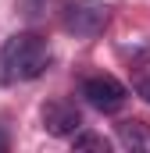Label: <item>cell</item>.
I'll use <instances>...</instances> for the list:
<instances>
[{"label": "cell", "mask_w": 150, "mask_h": 153, "mask_svg": "<svg viewBox=\"0 0 150 153\" xmlns=\"http://www.w3.org/2000/svg\"><path fill=\"white\" fill-rule=\"evenodd\" d=\"M50 64V43L36 32H14L0 46V82L39 78Z\"/></svg>", "instance_id": "obj_1"}, {"label": "cell", "mask_w": 150, "mask_h": 153, "mask_svg": "<svg viewBox=\"0 0 150 153\" xmlns=\"http://www.w3.org/2000/svg\"><path fill=\"white\" fill-rule=\"evenodd\" d=\"M61 25H64V32L75 36V39H97L107 25H111V7L100 4V0H75V4L64 7Z\"/></svg>", "instance_id": "obj_2"}, {"label": "cell", "mask_w": 150, "mask_h": 153, "mask_svg": "<svg viewBox=\"0 0 150 153\" xmlns=\"http://www.w3.org/2000/svg\"><path fill=\"white\" fill-rule=\"evenodd\" d=\"M82 96H86L89 107H97V111H104V114H114V111L125 107L129 89H125L114 75H89L82 82Z\"/></svg>", "instance_id": "obj_3"}, {"label": "cell", "mask_w": 150, "mask_h": 153, "mask_svg": "<svg viewBox=\"0 0 150 153\" xmlns=\"http://www.w3.org/2000/svg\"><path fill=\"white\" fill-rule=\"evenodd\" d=\"M39 121H43V128L50 135H75L79 125H82V114H79V107H75L72 100L54 96V100H46L39 107Z\"/></svg>", "instance_id": "obj_4"}, {"label": "cell", "mask_w": 150, "mask_h": 153, "mask_svg": "<svg viewBox=\"0 0 150 153\" xmlns=\"http://www.w3.org/2000/svg\"><path fill=\"white\" fill-rule=\"evenodd\" d=\"M118 143L125 150H143L150 153V125L140 117H129V121H118Z\"/></svg>", "instance_id": "obj_5"}, {"label": "cell", "mask_w": 150, "mask_h": 153, "mask_svg": "<svg viewBox=\"0 0 150 153\" xmlns=\"http://www.w3.org/2000/svg\"><path fill=\"white\" fill-rule=\"evenodd\" d=\"M72 146H75V150H100V153L111 150V143H107L104 135H97V132H75V135H72Z\"/></svg>", "instance_id": "obj_6"}, {"label": "cell", "mask_w": 150, "mask_h": 153, "mask_svg": "<svg viewBox=\"0 0 150 153\" xmlns=\"http://www.w3.org/2000/svg\"><path fill=\"white\" fill-rule=\"evenodd\" d=\"M22 7H25V14H29V18H36V14H43L46 0H22Z\"/></svg>", "instance_id": "obj_7"}, {"label": "cell", "mask_w": 150, "mask_h": 153, "mask_svg": "<svg viewBox=\"0 0 150 153\" xmlns=\"http://www.w3.org/2000/svg\"><path fill=\"white\" fill-rule=\"evenodd\" d=\"M140 96L150 103V78H147V82H140Z\"/></svg>", "instance_id": "obj_8"}, {"label": "cell", "mask_w": 150, "mask_h": 153, "mask_svg": "<svg viewBox=\"0 0 150 153\" xmlns=\"http://www.w3.org/2000/svg\"><path fill=\"white\" fill-rule=\"evenodd\" d=\"M7 150V132H4V128H0V153Z\"/></svg>", "instance_id": "obj_9"}]
</instances>
